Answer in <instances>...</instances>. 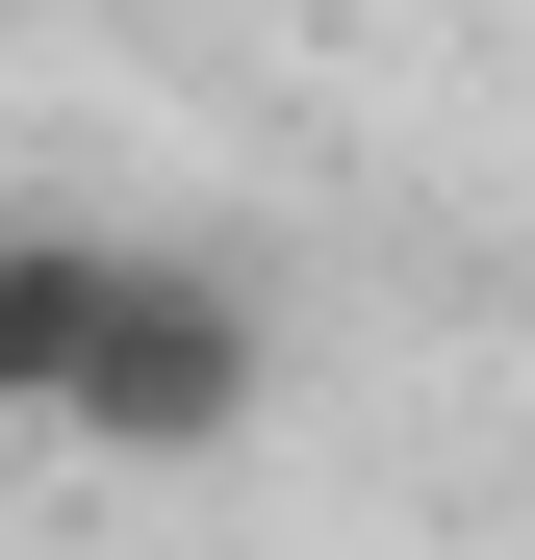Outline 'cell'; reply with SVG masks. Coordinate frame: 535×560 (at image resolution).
I'll use <instances>...</instances> for the list:
<instances>
[{
	"label": "cell",
	"mask_w": 535,
	"mask_h": 560,
	"mask_svg": "<svg viewBox=\"0 0 535 560\" xmlns=\"http://www.w3.org/2000/svg\"><path fill=\"white\" fill-rule=\"evenodd\" d=\"M255 383H281V331H255V280H205V255H128L103 280V357H77V458H230L255 433Z\"/></svg>",
	"instance_id": "6da1fadb"
},
{
	"label": "cell",
	"mask_w": 535,
	"mask_h": 560,
	"mask_svg": "<svg viewBox=\"0 0 535 560\" xmlns=\"http://www.w3.org/2000/svg\"><path fill=\"white\" fill-rule=\"evenodd\" d=\"M103 280H128V230H0V433H51V408H77Z\"/></svg>",
	"instance_id": "7a4b0ae2"
}]
</instances>
